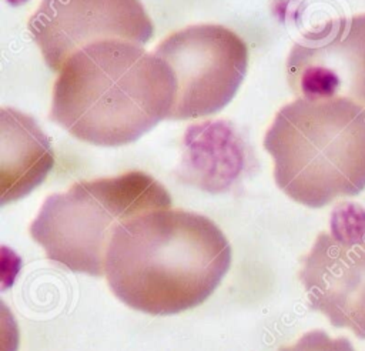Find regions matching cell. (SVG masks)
<instances>
[{
	"label": "cell",
	"mask_w": 365,
	"mask_h": 351,
	"mask_svg": "<svg viewBox=\"0 0 365 351\" xmlns=\"http://www.w3.org/2000/svg\"><path fill=\"white\" fill-rule=\"evenodd\" d=\"M170 68L174 101L168 120L222 110L240 88L248 66L245 41L220 24H194L167 36L153 51Z\"/></svg>",
	"instance_id": "5b68a950"
},
{
	"label": "cell",
	"mask_w": 365,
	"mask_h": 351,
	"mask_svg": "<svg viewBox=\"0 0 365 351\" xmlns=\"http://www.w3.org/2000/svg\"><path fill=\"white\" fill-rule=\"evenodd\" d=\"M287 80L298 97H341L365 111V13L332 20L297 41Z\"/></svg>",
	"instance_id": "ba28073f"
},
{
	"label": "cell",
	"mask_w": 365,
	"mask_h": 351,
	"mask_svg": "<svg viewBox=\"0 0 365 351\" xmlns=\"http://www.w3.org/2000/svg\"><path fill=\"white\" fill-rule=\"evenodd\" d=\"M173 101L174 80L158 56L137 43L104 40L63 64L50 118L81 141L118 147L168 120Z\"/></svg>",
	"instance_id": "7a4b0ae2"
},
{
	"label": "cell",
	"mask_w": 365,
	"mask_h": 351,
	"mask_svg": "<svg viewBox=\"0 0 365 351\" xmlns=\"http://www.w3.org/2000/svg\"><path fill=\"white\" fill-rule=\"evenodd\" d=\"M54 164L46 134L16 108H1V204L24 197Z\"/></svg>",
	"instance_id": "9c48e42d"
},
{
	"label": "cell",
	"mask_w": 365,
	"mask_h": 351,
	"mask_svg": "<svg viewBox=\"0 0 365 351\" xmlns=\"http://www.w3.org/2000/svg\"><path fill=\"white\" fill-rule=\"evenodd\" d=\"M231 264V247L208 217L158 208L121 223L106 255V278L125 305L170 315L202 304Z\"/></svg>",
	"instance_id": "6da1fadb"
},
{
	"label": "cell",
	"mask_w": 365,
	"mask_h": 351,
	"mask_svg": "<svg viewBox=\"0 0 365 351\" xmlns=\"http://www.w3.org/2000/svg\"><path fill=\"white\" fill-rule=\"evenodd\" d=\"M278 351H355L346 337L331 338L322 330L305 332L291 345H282Z\"/></svg>",
	"instance_id": "8fae6325"
},
{
	"label": "cell",
	"mask_w": 365,
	"mask_h": 351,
	"mask_svg": "<svg viewBox=\"0 0 365 351\" xmlns=\"http://www.w3.org/2000/svg\"><path fill=\"white\" fill-rule=\"evenodd\" d=\"M301 265L298 277L311 310L365 340V208L335 205L329 230L317 235Z\"/></svg>",
	"instance_id": "8992f818"
},
{
	"label": "cell",
	"mask_w": 365,
	"mask_h": 351,
	"mask_svg": "<svg viewBox=\"0 0 365 351\" xmlns=\"http://www.w3.org/2000/svg\"><path fill=\"white\" fill-rule=\"evenodd\" d=\"M191 143L188 146V173L192 184H198L207 191H224L234 180L238 178L244 167V150L241 138L222 131L214 143L211 136L210 143H205L202 134H198L195 127L188 130Z\"/></svg>",
	"instance_id": "30bf717a"
},
{
	"label": "cell",
	"mask_w": 365,
	"mask_h": 351,
	"mask_svg": "<svg viewBox=\"0 0 365 351\" xmlns=\"http://www.w3.org/2000/svg\"><path fill=\"white\" fill-rule=\"evenodd\" d=\"M277 185L294 201L319 208L365 188V111L335 98L298 97L265 133Z\"/></svg>",
	"instance_id": "3957f363"
},
{
	"label": "cell",
	"mask_w": 365,
	"mask_h": 351,
	"mask_svg": "<svg viewBox=\"0 0 365 351\" xmlns=\"http://www.w3.org/2000/svg\"><path fill=\"white\" fill-rule=\"evenodd\" d=\"M170 207L171 197L163 184L131 170L78 181L66 193L51 194L30 224V235L48 260L74 273L100 277L117 227L141 213Z\"/></svg>",
	"instance_id": "277c9868"
},
{
	"label": "cell",
	"mask_w": 365,
	"mask_h": 351,
	"mask_svg": "<svg viewBox=\"0 0 365 351\" xmlns=\"http://www.w3.org/2000/svg\"><path fill=\"white\" fill-rule=\"evenodd\" d=\"M29 31L46 64L60 71L80 49L104 40L145 44L154 33L140 0H41Z\"/></svg>",
	"instance_id": "52a82bcc"
}]
</instances>
